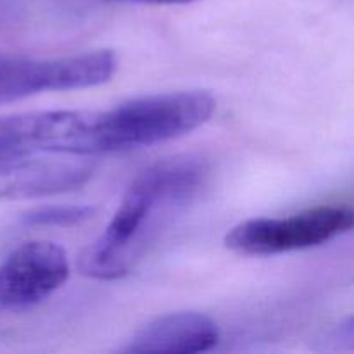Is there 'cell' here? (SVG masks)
<instances>
[{
  "label": "cell",
  "instance_id": "7",
  "mask_svg": "<svg viewBox=\"0 0 354 354\" xmlns=\"http://www.w3.org/2000/svg\"><path fill=\"white\" fill-rule=\"evenodd\" d=\"M93 175V166L73 158H21L0 165V199L19 201L73 192Z\"/></svg>",
  "mask_w": 354,
  "mask_h": 354
},
{
  "label": "cell",
  "instance_id": "4",
  "mask_svg": "<svg viewBox=\"0 0 354 354\" xmlns=\"http://www.w3.org/2000/svg\"><path fill=\"white\" fill-rule=\"evenodd\" d=\"M118 59L111 50H93L54 59L0 55V106L41 92H68L109 82Z\"/></svg>",
  "mask_w": 354,
  "mask_h": 354
},
{
  "label": "cell",
  "instance_id": "2",
  "mask_svg": "<svg viewBox=\"0 0 354 354\" xmlns=\"http://www.w3.org/2000/svg\"><path fill=\"white\" fill-rule=\"evenodd\" d=\"M214 111L216 100L204 90L156 93L99 111L93 120V154L173 140L207 123Z\"/></svg>",
  "mask_w": 354,
  "mask_h": 354
},
{
  "label": "cell",
  "instance_id": "5",
  "mask_svg": "<svg viewBox=\"0 0 354 354\" xmlns=\"http://www.w3.org/2000/svg\"><path fill=\"white\" fill-rule=\"evenodd\" d=\"M92 111H38L0 118V165L33 154L88 156Z\"/></svg>",
  "mask_w": 354,
  "mask_h": 354
},
{
  "label": "cell",
  "instance_id": "6",
  "mask_svg": "<svg viewBox=\"0 0 354 354\" xmlns=\"http://www.w3.org/2000/svg\"><path fill=\"white\" fill-rule=\"evenodd\" d=\"M69 279L68 254L48 241L17 245L0 263V313L30 310L61 289Z\"/></svg>",
  "mask_w": 354,
  "mask_h": 354
},
{
  "label": "cell",
  "instance_id": "1",
  "mask_svg": "<svg viewBox=\"0 0 354 354\" xmlns=\"http://www.w3.org/2000/svg\"><path fill=\"white\" fill-rule=\"evenodd\" d=\"M209 169L199 158L176 156L142 169L124 192L106 230L83 251L80 270L95 280H118L130 273L159 225L201 192Z\"/></svg>",
  "mask_w": 354,
  "mask_h": 354
},
{
  "label": "cell",
  "instance_id": "9",
  "mask_svg": "<svg viewBox=\"0 0 354 354\" xmlns=\"http://www.w3.org/2000/svg\"><path fill=\"white\" fill-rule=\"evenodd\" d=\"M95 207L85 204H66V206H44L30 211L23 216L24 227H73L90 220Z\"/></svg>",
  "mask_w": 354,
  "mask_h": 354
},
{
  "label": "cell",
  "instance_id": "8",
  "mask_svg": "<svg viewBox=\"0 0 354 354\" xmlns=\"http://www.w3.org/2000/svg\"><path fill=\"white\" fill-rule=\"evenodd\" d=\"M220 328L207 315L180 311L159 317L142 327L121 353L128 354H196L213 349Z\"/></svg>",
  "mask_w": 354,
  "mask_h": 354
},
{
  "label": "cell",
  "instance_id": "10",
  "mask_svg": "<svg viewBox=\"0 0 354 354\" xmlns=\"http://www.w3.org/2000/svg\"><path fill=\"white\" fill-rule=\"evenodd\" d=\"M107 2L142 3V6H183V3H192L197 0H107Z\"/></svg>",
  "mask_w": 354,
  "mask_h": 354
},
{
  "label": "cell",
  "instance_id": "3",
  "mask_svg": "<svg viewBox=\"0 0 354 354\" xmlns=\"http://www.w3.org/2000/svg\"><path fill=\"white\" fill-rule=\"evenodd\" d=\"M353 227L351 207L317 206L290 216L242 221L228 232L225 244L242 256H272L327 244Z\"/></svg>",
  "mask_w": 354,
  "mask_h": 354
}]
</instances>
